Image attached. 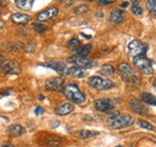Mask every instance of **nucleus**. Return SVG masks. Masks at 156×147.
I'll return each instance as SVG.
<instances>
[{"mask_svg":"<svg viewBox=\"0 0 156 147\" xmlns=\"http://www.w3.org/2000/svg\"><path fill=\"white\" fill-rule=\"evenodd\" d=\"M93 46L91 44H87V46H79L77 48H73V54L79 57H87L91 53Z\"/></svg>","mask_w":156,"mask_h":147,"instance_id":"dca6fc26","label":"nucleus"},{"mask_svg":"<svg viewBox=\"0 0 156 147\" xmlns=\"http://www.w3.org/2000/svg\"><path fill=\"white\" fill-rule=\"evenodd\" d=\"M33 28H34V30H35L37 34H43V32L46 31V26H44V25H42V24H39V23L34 24V25H33Z\"/></svg>","mask_w":156,"mask_h":147,"instance_id":"c85d7f7f","label":"nucleus"},{"mask_svg":"<svg viewBox=\"0 0 156 147\" xmlns=\"http://www.w3.org/2000/svg\"><path fill=\"white\" fill-rule=\"evenodd\" d=\"M0 63H1V61H0Z\"/></svg>","mask_w":156,"mask_h":147,"instance_id":"c03bdc74","label":"nucleus"},{"mask_svg":"<svg viewBox=\"0 0 156 147\" xmlns=\"http://www.w3.org/2000/svg\"><path fill=\"white\" fill-rule=\"evenodd\" d=\"M117 102L113 99H108V98H100L95 101V108L96 110L102 111V112H108L111 110H114Z\"/></svg>","mask_w":156,"mask_h":147,"instance_id":"6e6552de","label":"nucleus"},{"mask_svg":"<svg viewBox=\"0 0 156 147\" xmlns=\"http://www.w3.org/2000/svg\"><path fill=\"white\" fill-rule=\"evenodd\" d=\"M147 7H148V10L150 11V13L155 16L156 15V0H148Z\"/></svg>","mask_w":156,"mask_h":147,"instance_id":"393cba45","label":"nucleus"},{"mask_svg":"<svg viewBox=\"0 0 156 147\" xmlns=\"http://www.w3.org/2000/svg\"><path fill=\"white\" fill-rule=\"evenodd\" d=\"M4 28V23H2V20H0V29H2Z\"/></svg>","mask_w":156,"mask_h":147,"instance_id":"4c0bfd02","label":"nucleus"},{"mask_svg":"<svg viewBox=\"0 0 156 147\" xmlns=\"http://www.w3.org/2000/svg\"><path fill=\"white\" fill-rule=\"evenodd\" d=\"M39 98H40V99H44V96H42V94H40V96H39Z\"/></svg>","mask_w":156,"mask_h":147,"instance_id":"58836bf2","label":"nucleus"},{"mask_svg":"<svg viewBox=\"0 0 156 147\" xmlns=\"http://www.w3.org/2000/svg\"><path fill=\"white\" fill-rule=\"evenodd\" d=\"M30 16H28V15H24V13H13L12 16H11V20L13 22V23H16V24H27V23H29L30 22Z\"/></svg>","mask_w":156,"mask_h":147,"instance_id":"f3484780","label":"nucleus"},{"mask_svg":"<svg viewBox=\"0 0 156 147\" xmlns=\"http://www.w3.org/2000/svg\"><path fill=\"white\" fill-rule=\"evenodd\" d=\"M80 35H82V36L84 37V38H87V39H89V38H91V36H88V35H85V34H83V32H82Z\"/></svg>","mask_w":156,"mask_h":147,"instance_id":"c9c22d12","label":"nucleus"},{"mask_svg":"<svg viewBox=\"0 0 156 147\" xmlns=\"http://www.w3.org/2000/svg\"><path fill=\"white\" fill-rule=\"evenodd\" d=\"M132 12H133V15L140 16V15H143V9L140 6H138V5H133L132 6Z\"/></svg>","mask_w":156,"mask_h":147,"instance_id":"c756f323","label":"nucleus"},{"mask_svg":"<svg viewBox=\"0 0 156 147\" xmlns=\"http://www.w3.org/2000/svg\"><path fill=\"white\" fill-rule=\"evenodd\" d=\"M80 46V41L76 38V37H73V38H71L69 42H67V47L69 48H77Z\"/></svg>","mask_w":156,"mask_h":147,"instance_id":"bb28decb","label":"nucleus"},{"mask_svg":"<svg viewBox=\"0 0 156 147\" xmlns=\"http://www.w3.org/2000/svg\"><path fill=\"white\" fill-rule=\"evenodd\" d=\"M24 132H25V129L23 128L20 125H12L7 129V134L10 136H20L22 134H24Z\"/></svg>","mask_w":156,"mask_h":147,"instance_id":"a211bd4d","label":"nucleus"},{"mask_svg":"<svg viewBox=\"0 0 156 147\" xmlns=\"http://www.w3.org/2000/svg\"><path fill=\"white\" fill-rule=\"evenodd\" d=\"M132 1H133V4H135V5H137V4H139L142 0H132Z\"/></svg>","mask_w":156,"mask_h":147,"instance_id":"e433bc0d","label":"nucleus"},{"mask_svg":"<svg viewBox=\"0 0 156 147\" xmlns=\"http://www.w3.org/2000/svg\"><path fill=\"white\" fill-rule=\"evenodd\" d=\"M73 111V105L70 103H62L54 109V112L59 116H66Z\"/></svg>","mask_w":156,"mask_h":147,"instance_id":"2eb2a0df","label":"nucleus"},{"mask_svg":"<svg viewBox=\"0 0 156 147\" xmlns=\"http://www.w3.org/2000/svg\"><path fill=\"white\" fill-rule=\"evenodd\" d=\"M140 97H142V101L145 102V103H148V104H151V105H155L156 104L155 96H153V94H150L148 92H143L140 94Z\"/></svg>","mask_w":156,"mask_h":147,"instance_id":"4be33fe9","label":"nucleus"},{"mask_svg":"<svg viewBox=\"0 0 156 147\" xmlns=\"http://www.w3.org/2000/svg\"><path fill=\"white\" fill-rule=\"evenodd\" d=\"M130 105H131V108L136 111L137 114H140V115H148V114H149L148 108H147L140 101L131 99V101H130Z\"/></svg>","mask_w":156,"mask_h":147,"instance_id":"f8f14e48","label":"nucleus"},{"mask_svg":"<svg viewBox=\"0 0 156 147\" xmlns=\"http://www.w3.org/2000/svg\"><path fill=\"white\" fill-rule=\"evenodd\" d=\"M44 144L49 147H60L61 146V140L59 138H51Z\"/></svg>","mask_w":156,"mask_h":147,"instance_id":"b1692460","label":"nucleus"},{"mask_svg":"<svg viewBox=\"0 0 156 147\" xmlns=\"http://www.w3.org/2000/svg\"><path fill=\"white\" fill-rule=\"evenodd\" d=\"M16 5L22 9V10H31L33 7V4H34V0H15Z\"/></svg>","mask_w":156,"mask_h":147,"instance_id":"aec40b11","label":"nucleus"},{"mask_svg":"<svg viewBox=\"0 0 156 147\" xmlns=\"http://www.w3.org/2000/svg\"><path fill=\"white\" fill-rule=\"evenodd\" d=\"M1 60H2V55H0V61H1Z\"/></svg>","mask_w":156,"mask_h":147,"instance_id":"ea45409f","label":"nucleus"},{"mask_svg":"<svg viewBox=\"0 0 156 147\" xmlns=\"http://www.w3.org/2000/svg\"><path fill=\"white\" fill-rule=\"evenodd\" d=\"M0 6H6V1L5 0H0Z\"/></svg>","mask_w":156,"mask_h":147,"instance_id":"f704fd0d","label":"nucleus"},{"mask_svg":"<svg viewBox=\"0 0 156 147\" xmlns=\"http://www.w3.org/2000/svg\"><path fill=\"white\" fill-rule=\"evenodd\" d=\"M62 92L65 93V96H66L70 101H72V102L76 103V104H83V103H85V101H87L85 94L79 90V87H78L76 84L66 85V86L62 89Z\"/></svg>","mask_w":156,"mask_h":147,"instance_id":"f03ea898","label":"nucleus"},{"mask_svg":"<svg viewBox=\"0 0 156 147\" xmlns=\"http://www.w3.org/2000/svg\"><path fill=\"white\" fill-rule=\"evenodd\" d=\"M66 74L72 75V77H76V78H82V77L85 75V73L83 72V70L77 67V66H76V67H72V68H70V70H67V71H66Z\"/></svg>","mask_w":156,"mask_h":147,"instance_id":"412c9836","label":"nucleus"},{"mask_svg":"<svg viewBox=\"0 0 156 147\" xmlns=\"http://www.w3.org/2000/svg\"><path fill=\"white\" fill-rule=\"evenodd\" d=\"M119 72H120V77L126 81V84L129 85H137L139 81V78L137 77L136 72L131 68L130 65L121 62L119 65Z\"/></svg>","mask_w":156,"mask_h":147,"instance_id":"7ed1b4c3","label":"nucleus"},{"mask_svg":"<svg viewBox=\"0 0 156 147\" xmlns=\"http://www.w3.org/2000/svg\"><path fill=\"white\" fill-rule=\"evenodd\" d=\"M89 85L94 89H96L98 91H103V90H108V89H112L114 86V84L109 80V79H106V78H102V77H91L89 79Z\"/></svg>","mask_w":156,"mask_h":147,"instance_id":"39448f33","label":"nucleus"},{"mask_svg":"<svg viewBox=\"0 0 156 147\" xmlns=\"http://www.w3.org/2000/svg\"><path fill=\"white\" fill-rule=\"evenodd\" d=\"M115 0H98V4L100 5H109V4H112V2H114Z\"/></svg>","mask_w":156,"mask_h":147,"instance_id":"7c9ffc66","label":"nucleus"},{"mask_svg":"<svg viewBox=\"0 0 156 147\" xmlns=\"http://www.w3.org/2000/svg\"><path fill=\"white\" fill-rule=\"evenodd\" d=\"M42 66L49 67L52 70H54L55 72H58L59 74H66V66L64 62H58V61H51L47 63H42Z\"/></svg>","mask_w":156,"mask_h":147,"instance_id":"ddd939ff","label":"nucleus"},{"mask_svg":"<svg viewBox=\"0 0 156 147\" xmlns=\"http://www.w3.org/2000/svg\"><path fill=\"white\" fill-rule=\"evenodd\" d=\"M147 50H148V46L145 43H143L142 41H139V39L131 41L127 46V52H129L130 55L132 56L144 55Z\"/></svg>","mask_w":156,"mask_h":147,"instance_id":"423d86ee","label":"nucleus"},{"mask_svg":"<svg viewBox=\"0 0 156 147\" xmlns=\"http://www.w3.org/2000/svg\"><path fill=\"white\" fill-rule=\"evenodd\" d=\"M127 6H129V2H127V1H125V2L121 4V7H122V9H125V7H127Z\"/></svg>","mask_w":156,"mask_h":147,"instance_id":"72a5a7b5","label":"nucleus"},{"mask_svg":"<svg viewBox=\"0 0 156 147\" xmlns=\"http://www.w3.org/2000/svg\"><path fill=\"white\" fill-rule=\"evenodd\" d=\"M138 126H139L140 128L147 129V130H153V129H154L153 125H150L149 122H147V121H144V120H139V121H138Z\"/></svg>","mask_w":156,"mask_h":147,"instance_id":"a878e982","label":"nucleus"},{"mask_svg":"<svg viewBox=\"0 0 156 147\" xmlns=\"http://www.w3.org/2000/svg\"><path fill=\"white\" fill-rule=\"evenodd\" d=\"M135 123V118L127 114H117L108 118V125L112 129H122L131 127Z\"/></svg>","mask_w":156,"mask_h":147,"instance_id":"f257e3e1","label":"nucleus"},{"mask_svg":"<svg viewBox=\"0 0 156 147\" xmlns=\"http://www.w3.org/2000/svg\"><path fill=\"white\" fill-rule=\"evenodd\" d=\"M2 147H12V146H10V145H7V146H2Z\"/></svg>","mask_w":156,"mask_h":147,"instance_id":"79ce46f5","label":"nucleus"},{"mask_svg":"<svg viewBox=\"0 0 156 147\" xmlns=\"http://www.w3.org/2000/svg\"><path fill=\"white\" fill-rule=\"evenodd\" d=\"M69 62H72L73 65H76L79 68H90L95 65V62L93 60H88L85 57H79V56H71L67 59Z\"/></svg>","mask_w":156,"mask_h":147,"instance_id":"1a4fd4ad","label":"nucleus"},{"mask_svg":"<svg viewBox=\"0 0 156 147\" xmlns=\"http://www.w3.org/2000/svg\"><path fill=\"white\" fill-rule=\"evenodd\" d=\"M115 147H124V146H121V145H118V146H115Z\"/></svg>","mask_w":156,"mask_h":147,"instance_id":"a19ab883","label":"nucleus"},{"mask_svg":"<svg viewBox=\"0 0 156 147\" xmlns=\"http://www.w3.org/2000/svg\"><path fill=\"white\" fill-rule=\"evenodd\" d=\"M1 72L6 74H20L22 71V67L16 60H6L0 63Z\"/></svg>","mask_w":156,"mask_h":147,"instance_id":"0eeeda50","label":"nucleus"},{"mask_svg":"<svg viewBox=\"0 0 156 147\" xmlns=\"http://www.w3.org/2000/svg\"><path fill=\"white\" fill-rule=\"evenodd\" d=\"M89 1H94V0H89Z\"/></svg>","mask_w":156,"mask_h":147,"instance_id":"37998d69","label":"nucleus"},{"mask_svg":"<svg viewBox=\"0 0 156 147\" xmlns=\"http://www.w3.org/2000/svg\"><path fill=\"white\" fill-rule=\"evenodd\" d=\"M77 135L83 139V140H87V139H90L93 136H96L98 135V132H93V130H87V129H82L77 133Z\"/></svg>","mask_w":156,"mask_h":147,"instance_id":"6ab92c4d","label":"nucleus"},{"mask_svg":"<svg viewBox=\"0 0 156 147\" xmlns=\"http://www.w3.org/2000/svg\"><path fill=\"white\" fill-rule=\"evenodd\" d=\"M11 90H2V91H0V93L1 94H9V93H11Z\"/></svg>","mask_w":156,"mask_h":147,"instance_id":"473e14b6","label":"nucleus"},{"mask_svg":"<svg viewBox=\"0 0 156 147\" xmlns=\"http://www.w3.org/2000/svg\"><path fill=\"white\" fill-rule=\"evenodd\" d=\"M44 110H43V108H41V107H36L35 108V114L36 115H41V114H43Z\"/></svg>","mask_w":156,"mask_h":147,"instance_id":"2f4dec72","label":"nucleus"},{"mask_svg":"<svg viewBox=\"0 0 156 147\" xmlns=\"http://www.w3.org/2000/svg\"><path fill=\"white\" fill-rule=\"evenodd\" d=\"M46 89L49 91H62L64 89V80L61 78H52L49 80H47L46 83Z\"/></svg>","mask_w":156,"mask_h":147,"instance_id":"9d476101","label":"nucleus"},{"mask_svg":"<svg viewBox=\"0 0 156 147\" xmlns=\"http://www.w3.org/2000/svg\"><path fill=\"white\" fill-rule=\"evenodd\" d=\"M101 73L105 74V75H113L115 73V68L112 66V65H103L101 67Z\"/></svg>","mask_w":156,"mask_h":147,"instance_id":"5701e85b","label":"nucleus"},{"mask_svg":"<svg viewBox=\"0 0 156 147\" xmlns=\"http://www.w3.org/2000/svg\"><path fill=\"white\" fill-rule=\"evenodd\" d=\"M125 18V12L120 9H115L109 15V22L113 24H120Z\"/></svg>","mask_w":156,"mask_h":147,"instance_id":"4468645a","label":"nucleus"},{"mask_svg":"<svg viewBox=\"0 0 156 147\" xmlns=\"http://www.w3.org/2000/svg\"><path fill=\"white\" fill-rule=\"evenodd\" d=\"M58 7H55V6H53V7H49V9H47V10H44V11H42V12H40L39 15H37V19L39 20H49V19L54 18V17H57L58 16Z\"/></svg>","mask_w":156,"mask_h":147,"instance_id":"9b49d317","label":"nucleus"},{"mask_svg":"<svg viewBox=\"0 0 156 147\" xmlns=\"http://www.w3.org/2000/svg\"><path fill=\"white\" fill-rule=\"evenodd\" d=\"M133 63L136 65V67L143 72L144 74H153L154 73V68H153V61L149 60L145 55H137L133 56Z\"/></svg>","mask_w":156,"mask_h":147,"instance_id":"20e7f679","label":"nucleus"},{"mask_svg":"<svg viewBox=\"0 0 156 147\" xmlns=\"http://www.w3.org/2000/svg\"><path fill=\"white\" fill-rule=\"evenodd\" d=\"M88 11H89V7L87 5H80V6H78V7L75 9V13L76 15H82V13H85Z\"/></svg>","mask_w":156,"mask_h":147,"instance_id":"cd10ccee","label":"nucleus"}]
</instances>
